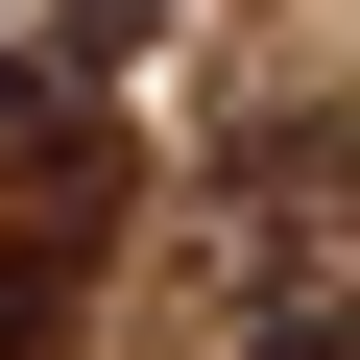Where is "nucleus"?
Instances as JSON below:
<instances>
[{
	"mask_svg": "<svg viewBox=\"0 0 360 360\" xmlns=\"http://www.w3.org/2000/svg\"><path fill=\"white\" fill-rule=\"evenodd\" d=\"M120 193H144L120 96H72V120L0 144V360H72V336H96V288H120Z\"/></svg>",
	"mask_w": 360,
	"mask_h": 360,
	"instance_id": "nucleus-2",
	"label": "nucleus"
},
{
	"mask_svg": "<svg viewBox=\"0 0 360 360\" xmlns=\"http://www.w3.org/2000/svg\"><path fill=\"white\" fill-rule=\"evenodd\" d=\"M144 25H168V0H0V144L72 120V96H120V72H144Z\"/></svg>",
	"mask_w": 360,
	"mask_h": 360,
	"instance_id": "nucleus-3",
	"label": "nucleus"
},
{
	"mask_svg": "<svg viewBox=\"0 0 360 360\" xmlns=\"http://www.w3.org/2000/svg\"><path fill=\"white\" fill-rule=\"evenodd\" d=\"M168 360H360V120H264L193 193Z\"/></svg>",
	"mask_w": 360,
	"mask_h": 360,
	"instance_id": "nucleus-1",
	"label": "nucleus"
}]
</instances>
